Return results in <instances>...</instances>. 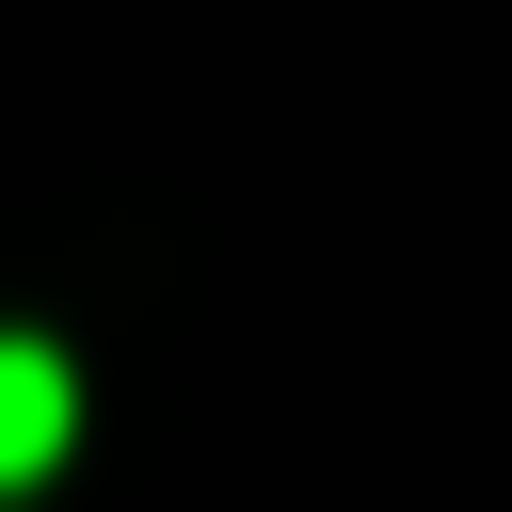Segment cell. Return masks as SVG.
I'll return each mask as SVG.
<instances>
[{"instance_id": "cell-1", "label": "cell", "mask_w": 512, "mask_h": 512, "mask_svg": "<svg viewBox=\"0 0 512 512\" xmlns=\"http://www.w3.org/2000/svg\"><path fill=\"white\" fill-rule=\"evenodd\" d=\"M64 432H80L64 352H48V336H0V496H16V480H48V464H64Z\"/></svg>"}]
</instances>
